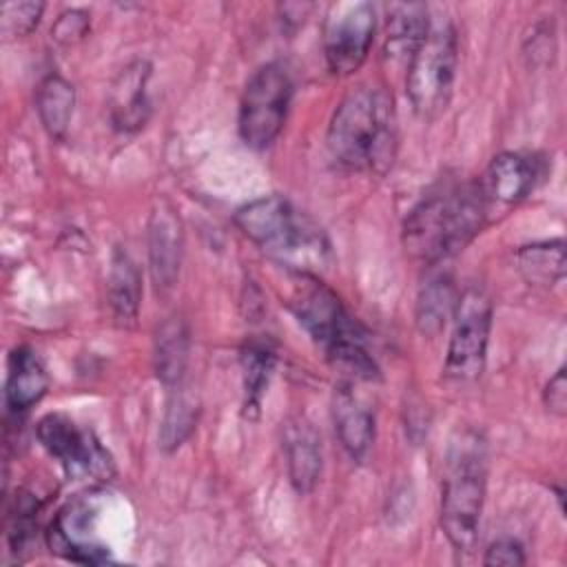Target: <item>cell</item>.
<instances>
[{
	"label": "cell",
	"mask_w": 567,
	"mask_h": 567,
	"mask_svg": "<svg viewBox=\"0 0 567 567\" xmlns=\"http://www.w3.org/2000/svg\"><path fill=\"white\" fill-rule=\"evenodd\" d=\"M284 450L292 487L299 494L312 492L321 474V439L303 416L286 421Z\"/></svg>",
	"instance_id": "2e32d148"
},
{
	"label": "cell",
	"mask_w": 567,
	"mask_h": 567,
	"mask_svg": "<svg viewBox=\"0 0 567 567\" xmlns=\"http://www.w3.org/2000/svg\"><path fill=\"white\" fill-rule=\"evenodd\" d=\"M235 224L244 237L292 272L317 275L330 261L323 230L281 195H264L244 204L235 213Z\"/></svg>",
	"instance_id": "7a4b0ae2"
},
{
	"label": "cell",
	"mask_w": 567,
	"mask_h": 567,
	"mask_svg": "<svg viewBox=\"0 0 567 567\" xmlns=\"http://www.w3.org/2000/svg\"><path fill=\"white\" fill-rule=\"evenodd\" d=\"M44 11V2H4L0 7V29L7 38L29 35Z\"/></svg>",
	"instance_id": "484cf974"
},
{
	"label": "cell",
	"mask_w": 567,
	"mask_h": 567,
	"mask_svg": "<svg viewBox=\"0 0 567 567\" xmlns=\"http://www.w3.org/2000/svg\"><path fill=\"white\" fill-rule=\"evenodd\" d=\"M75 89L58 73H49L35 89V109L49 137L62 140L73 117Z\"/></svg>",
	"instance_id": "ffe728a7"
},
{
	"label": "cell",
	"mask_w": 567,
	"mask_h": 567,
	"mask_svg": "<svg viewBox=\"0 0 567 567\" xmlns=\"http://www.w3.org/2000/svg\"><path fill=\"white\" fill-rule=\"evenodd\" d=\"M151 78V66L137 60L122 69L111 89V122L122 133H133L148 122L151 102L146 93V82Z\"/></svg>",
	"instance_id": "5bb4252c"
},
{
	"label": "cell",
	"mask_w": 567,
	"mask_h": 567,
	"mask_svg": "<svg viewBox=\"0 0 567 567\" xmlns=\"http://www.w3.org/2000/svg\"><path fill=\"white\" fill-rule=\"evenodd\" d=\"M275 350L268 341L261 339H250L239 354L241 361V372H244V394H246V414L257 412L261 396L268 388L270 374L275 370Z\"/></svg>",
	"instance_id": "603a6c76"
},
{
	"label": "cell",
	"mask_w": 567,
	"mask_h": 567,
	"mask_svg": "<svg viewBox=\"0 0 567 567\" xmlns=\"http://www.w3.org/2000/svg\"><path fill=\"white\" fill-rule=\"evenodd\" d=\"M485 483V445L476 434H463L450 450L441 492V527L456 551L467 554L476 545Z\"/></svg>",
	"instance_id": "277c9868"
},
{
	"label": "cell",
	"mask_w": 567,
	"mask_h": 567,
	"mask_svg": "<svg viewBox=\"0 0 567 567\" xmlns=\"http://www.w3.org/2000/svg\"><path fill=\"white\" fill-rule=\"evenodd\" d=\"M536 177V164L527 155L512 151L498 153L478 182L487 213L489 206H514L523 202L532 193Z\"/></svg>",
	"instance_id": "4fadbf2b"
},
{
	"label": "cell",
	"mask_w": 567,
	"mask_h": 567,
	"mask_svg": "<svg viewBox=\"0 0 567 567\" xmlns=\"http://www.w3.org/2000/svg\"><path fill=\"white\" fill-rule=\"evenodd\" d=\"M525 549L518 540L514 538H498L494 540L483 556V565L487 567H496V565H505V567H518L525 565Z\"/></svg>",
	"instance_id": "83f0119b"
},
{
	"label": "cell",
	"mask_w": 567,
	"mask_h": 567,
	"mask_svg": "<svg viewBox=\"0 0 567 567\" xmlns=\"http://www.w3.org/2000/svg\"><path fill=\"white\" fill-rule=\"evenodd\" d=\"M543 401L545 408L556 414V416H565L567 412V379H565V368H558L556 374L547 381L545 392H543Z\"/></svg>",
	"instance_id": "f1b7e54d"
},
{
	"label": "cell",
	"mask_w": 567,
	"mask_h": 567,
	"mask_svg": "<svg viewBox=\"0 0 567 567\" xmlns=\"http://www.w3.org/2000/svg\"><path fill=\"white\" fill-rule=\"evenodd\" d=\"M288 308L326 354L343 343L363 341L357 321L348 315L341 299L323 281H319L317 275L292 272Z\"/></svg>",
	"instance_id": "52a82bcc"
},
{
	"label": "cell",
	"mask_w": 567,
	"mask_h": 567,
	"mask_svg": "<svg viewBox=\"0 0 567 567\" xmlns=\"http://www.w3.org/2000/svg\"><path fill=\"white\" fill-rule=\"evenodd\" d=\"M332 157L350 171L383 173L396 151L392 100L381 89L357 86L332 113L328 126Z\"/></svg>",
	"instance_id": "3957f363"
},
{
	"label": "cell",
	"mask_w": 567,
	"mask_h": 567,
	"mask_svg": "<svg viewBox=\"0 0 567 567\" xmlns=\"http://www.w3.org/2000/svg\"><path fill=\"white\" fill-rule=\"evenodd\" d=\"M95 512L89 501H75L66 509H62L47 532L51 551L82 565L106 563L109 551L89 532V518Z\"/></svg>",
	"instance_id": "8fae6325"
},
{
	"label": "cell",
	"mask_w": 567,
	"mask_h": 567,
	"mask_svg": "<svg viewBox=\"0 0 567 567\" xmlns=\"http://www.w3.org/2000/svg\"><path fill=\"white\" fill-rule=\"evenodd\" d=\"M430 31L427 7L419 2L392 4L388 9V35H385V58L392 62H410L421 42Z\"/></svg>",
	"instance_id": "ac0fdd59"
},
{
	"label": "cell",
	"mask_w": 567,
	"mask_h": 567,
	"mask_svg": "<svg viewBox=\"0 0 567 567\" xmlns=\"http://www.w3.org/2000/svg\"><path fill=\"white\" fill-rule=\"evenodd\" d=\"M292 100V80L279 62L259 66L239 102V135L250 148H268L281 133Z\"/></svg>",
	"instance_id": "8992f818"
},
{
	"label": "cell",
	"mask_w": 567,
	"mask_h": 567,
	"mask_svg": "<svg viewBox=\"0 0 567 567\" xmlns=\"http://www.w3.org/2000/svg\"><path fill=\"white\" fill-rule=\"evenodd\" d=\"M377 29L370 2H343L332 7L323 24V53L334 75L354 73L368 58Z\"/></svg>",
	"instance_id": "9c48e42d"
},
{
	"label": "cell",
	"mask_w": 567,
	"mask_h": 567,
	"mask_svg": "<svg viewBox=\"0 0 567 567\" xmlns=\"http://www.w3.org/2000/svg\"><path fill=\"white\" fill-rule=\"evenodd\" d=\"M182 221L168 204L153 208L148 219V266L157 290H171L182 264Z\"/></svg>",
	"instance_id": "7c38bea8"
},
{
	"label": "cell",
	"mask_w": 567,
	"mask_h": 567,
	"mask_svg": "<svg viewBox=\"0 0 567 567\" xmlns=\"http://www.w3.org/2000/svg\"><path fill=\"white\" fill-rule=\"evenodd\" d=\"M454 328L450 334L443 374L467 383L481 377L487 359L492 332V301L483 288H467L454 306Z\"/></svg>",
	"instance_id": "ba28073f"
},
{
	"label": "cell",
	"mask_w": 567,
	"mask_h": 567,
	"mask_svg": "<svg viewBox=\"0 0 567 567\" xmlns=\"http://www.w3.org/2000/svg\"><path fill=\"white\" fill-rule=\"evenodd\" d=\"M195 421H197L195 399L188 392H184L182 383L171 388V399H168L162 432H159L162 447L166 452L179 447L186 441V436L193 432Z\"/></svg>",
	"instance_id": "d4e9b609"
},
{
	"label": "cell",
	"mask_w": 567,
	"mask_h": 567,
	"mask_svg": "<svg viewBox=\"0 0 567 567\" xmlns=\"http://www.w3.org/2000/svg\"><path fill=\"white\" fill-rule=\"evenodd\" d=\"M89 33V16L80 9H71L58 16V20L53 22L51 35L58 44L71 47L78 44L80 40H84V35Z\"/></svg>",
	"instance_id": "4316f807"
},
{
	"label": "cell",
	"mask_w": 567,
	"mask_h": 567,
	"mask_svg": "<svg viewBox=\"0 0 567 567\" xmlns=\"http://www.w3.org/2000/svg\"><path fill=\"white\" fill-rule=\"evenodd\" d=\"M155 372L157 379L175 388L182 383L188 361V330L182 319H166L155 334Z\"/></svg>",
	"instance_id": "44dd1931"
},
{
	"label": "cell",
	"mask_w": 567,
	"mask_h": 567,
	"mask_svg": "<svg viewBox=\"0 0 567 567\" xmlns=\"http://www.w3.org/2000/svg\"><path fill=\"white\" fill-rule=\"evenodd\" d=\"M332 421L343 450L354 461L365 458L374 443V414L350 385L334 388Z\"/></svg>",
	"instance_id": "9a60e30c"
},
{
	"label": "cell",
	"mask_w": 567,
	"mask_h": 567,
	"mask_svg": "<svg viewBox=\"0 0 567 567\" xmlns=\"http://www.w3.org/2000/svg\"><path fill=\"white\" fill-rule=\"evenodd\" d=\"M458 62L456 31L450 22L430 27L425 40L408 62L405 91L421 117H436L450 102Z\"/></svg>",
	"instance_id": "5b68a950"
},
{
	"label": "cell",
	"mask_w": 567,
	"mask_h": 567,
	"mask_svg": "<svg viewBox=\"0 0 567 567\" xmlns=\"http://www.w3.org/2000/svg\"><path fill=\"white\" fill-rule=\"evenodd\" d=\"M142 297V279L135 261L122 248L113 250L109 268V303L115 319L128 326L137 319Z\"/></svg>",
	"instance_id": "d6986e66"
},
{
	"label": "cell",
	"mask_w": 567,
	"mask_h": 567,
	"mask_svg": "<svg viewBox=\"0 0 567 567\" xmlns=\"http://www.w3.org/2000/svg\"><path fill=\"white\" fill-rule=\"evenodd\" d=\"M518 270L532 286L551 288L565 277V244L563 239L536 241L518 248Z\"/></svg>",
	"instance_id": "7402d4cb"
},
{
	"label": "cell",
	"mask_w": 567,
	"mask_h": 567,
	"mask_svg": "<svg viewBox=\"0 0 567 567\" xmlns=\"http://www.w3.org/2000/svg\"><path fill=\"white\" fill-rule=\"evenodd\" d=\"M47 388H49V377L38 354L24 346L16 348L9 354V365H7V385H4L7 405L16 412H24L44 396Z\"/></svg>",
	"instance_id": "e0dca14e"
},
{
	"label": "cell",
	"mask_w": 567,
	"mask_h": 567,
	"mask_svg": "<svg viewBox=\"0 0 567 567\" xmlns=\"http://www.w3.org/2000/svg\"><path fill=\"white\" fill-rule=\"evenodd\" d=\"M38 439L55 456L69 476L109 478L113 461L91 430L80 427L66 414H47L38 423Z\"/></svg>",
	"instance_id": "30bf717a"
},
{
	"label": "cell",
	"mask_w": 567,
	"mask_h": 567,
	"mask_svg": "<svg viewBox=\"0 0 567 567\" xmlns=\"http://www.w3.org/2000/svg\"><path fill=\"white\" fill-rule=\"evenodd\" d=\"M454 306H456V299H454L452 281L447 277L432 279L423 288L416 306V323L421 332L436 334L445 326V319L454 312Z\"/></svg>",
	"instance_id": "cb8c5ba5"
},
{
	"label": "cell",
	"mask_w": 567,
	"mask_h": 567,
	"mask_svg": "<svg viewBox=\"0 0 567 567\" xmlns=\"http://www.w3.org/2000/svg\"><path fill=\"white\" fill-rule=\"evenodd\" d=\"M487 215L478 184H447L425 195L405 217V250L425 264H436L463 250L483 228Z\"/></svg>",
	"instance_id": "6da1fadb"
}]
</instances>
